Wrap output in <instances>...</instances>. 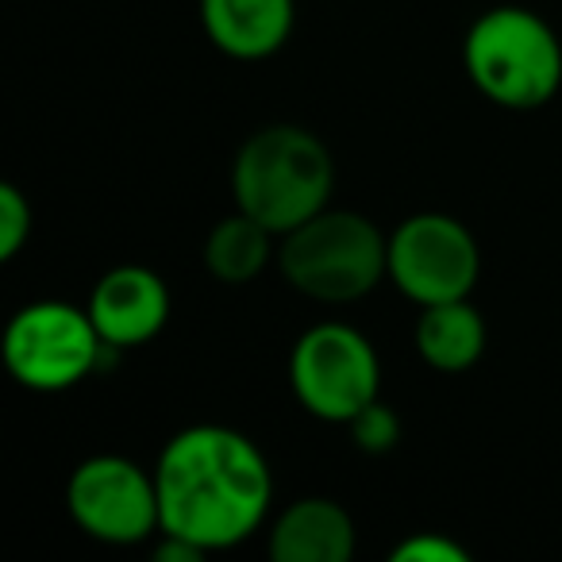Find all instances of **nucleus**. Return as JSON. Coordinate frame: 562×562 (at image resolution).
Wrapping results in <instances>:
<instances>
[{"mask_svg": "<svg viewBox=\"0 0 562 562\" xmlns=\"http://www.w3.org/2000/svg\"><path fill=\"white\" fill-rule=\"evenodd\" d=\"M158 520L166 536L227 551L266 524L273 474L250 436L224 424H193L166 439L155 462Z\"/></svg>", "mask_w": 562, "mask_h": 562, "instance_id": "f257e3e1", "label": "nucleus"}, {"mask_svg": "<svg viewBox=\"0 0 562 562\" xmlns=\"http://www.w3.org/2000/svg\"><path fill=\"white\" fill-rule=\"evenodd\" d=\"M336 162L321 135L297 124H270L239 147L232 162V201L273 235L293 232L328 209Z\"/></svg>", "mask_w": 562, "mask_h": 562, "instance_id": "f03ea898", "label": "nucleus"}, {"mask_svg": "<svg viewBox=\"0 0 562 562\" xmlns=\"http://www.w3.org/2000/svg\"><path fill=\"white\" fill-rule=\"evenodd\" d=\"M462 66L474 89L508 112H531L562 89V43L543 16L501 4L470 24L462 40Z\"/></svg>", "mask_w": 562, "mask_h": 562, "instance_id": "7ed1b4c3", "label": "nucleus"}, {"mask_svg": "<svg viewBox=\"0 0 562 562\" xmlns=\"http://www.w3.org/2000/svg\"><path fill=\"white\" fill-rule=\"evenodd\" d=\"M281 278L321 305H351L390 278V235L351 209H324L278 239Z\"/></svg>", "mask_w": 562, "mask_h": 562, "instance_id": "20e7f679", "label": "nucleus"}, {"mask_svg": "<svg viewBox=\"0 0 562 562\" xmlns=\"http://www.w3.org/2000/svg\"><path fill=\"white\" fill-rule=\"evenodd\" d=\"M112 347L101 339L89 308L66 301H35L24 305L4 328V367L16 385L32 393H63L81 385L101 370V359Z\"/></svg>", "mask_w": 562, "mask_h": 562, "instance_id": "39448f33", "label": "nucleus"}, {"mask_svg": "<svg viewBox=\"0 0 562 562\" xmlns=\"http://www.w3.org/2000/svg\"><path fill=\"white\" fill-rule=\"evenodd\" d=\"M290 385L308 416L324 424H351L382 393V362L359 328L328 321L293 344Z\"/></svg>", "mask_w": 562, "mask_h": 562, "instance_id": "423d86ee", "label": "nucleus"}, {"mask_svg": "<svg viewBox=\"0 0 562 562\" xmlns=\"http://www.w3.org/2000/svg\"><path fill=\"white\" fill-rule=\"evenodd\" d=\"M482 273V250L470 227L447 212H416L390 235V281L413 305L470 297Z\"/></svg>", "mask_w": 562, "mask_h": 562, "instance_id": "0eeeda50", "label": "nucleus"}, {"mask_svg": "<svg viewBox=\"0 0 562 562\" xmlns=\"http://www.w3.org/2000/svg\"><path fill=\"white\" fill-rule=\"evenodd\" d=\"M66 508L89 539L112 547L143 543L162 528L155 474L124 454H93L78 462L66 482Z\"/></svg>", "mask_w": 562, "mask_h": 562, "instance_id": "6e6552de", "label": "nucleus"}, {"mask_svg": "<svg viewBox=\"0 0 562 562\" xmlns=\"http://www.w3.org/2000/svg\"><path fill=\"white\" fill-rule=\"evenodd\" d=\"M89 316H93L101 339L112 351L143 347L170 321V290L147 266H116L89 293Z\"/></svg>", "mask_w": 562, "mask_h": 562, "instance_id": "1a4fd4ad", "label": "nucleus"}, {"mask_svg": "<svg viewBox=\"0 0 562 562\" xmlns=\"http://www.w3.org/2000/svg\"><path fill=\"white\" fill-rule=\"evenodd\" d=\"M297 20L293 0H201V27L227 58L262 63L285 47Z\"/></svg>", "mask_w": 562, "mask_h": 562, "instance_id": "9d476101", "label": "nucleus"}, {"mask_svg": "<svg viewBox=\"0 0 562 562\" xmlns=\"http://www.w3.org/2000/svg\"><path fill=\"white\" fill-rule=\"evenodd\" d=\"M355 554V520L331 497L290 501L270 524L273 562H347Z\"/></svg>", "mask_w": 562, "mask_h": 562, "instance_id": "9b49d317", "label": "nucleus"}, {"mask_svg": "<svg viewBox=\"0 0 562 562\" xmlns=\"http://www.w3.org/2000/svg\"><path fill=\"white\" fill-rule=\"evenodd\" d=\"M416 355L439 374H462L485 351V321L470 297L424 305L416 321Z\"/></svg>", "mask_w": 562, "mask_h": 562, "instance_id": "f8f14e48", "label": "nucleus"}, {"mask_svg": "<svg viewBox=\"0 0 562 562\" xmlns=\"http://www.w3.org/2000/svg\"><path fill=\"white\" fill-rule=\"evenodd\" d=\"M273 239L278 235L262 220L235 209L204 239V270L216 281H224V285H247V281H255L270 266Z\"/></svg>", "mask_w": 562, "mask_h": 562, "instance_id": "ddd939ff", "label": "nucleus"}, {"mask_svg": "<svg viewBox=\"0 0 562 562\" xmlns=\"http://www.w3.org/2000/svg\"><path fill=\"white\" fill-rule=\"evenodd\" d=\"M347 428H351V439H355V447H359V451L385 454V451H393V447H397V439H401V416L393 413L382 397H378V401H370V405L362 408V413L355 416Z\"/></svg>", "mask_w": 562, "mask_h": 562, "instance_id": "4468645a", "label": "nucleus"}, {"mask_svg": "<svg viewBox=\"0 0 562 562\" xmlns=\"http://www.w3.org/2000/svg\"><path fill=\"white\" fill-rule=\"evenodd\" d=\"M27 239H32V204L16 186L4 181L0 186V262H12Z\"/></svg>", "mask_w": 562, "mask_h": 562, "instance_id": "2eb2a0df", "label": "nucleus"}, {"mask_svg": "<svg viewBox=\"0 0 562 562\" xmlns=\"http://www.w3.org/2000/svg\"><path fill=\"white\" fill-rule=\"evenodd\" d=\"M393 562H470V551L451 536L439 531H413L390 551Z\"/></svg>", "mask_w": 562, "mask_h": 562, "instance_id": "dca6fc26", "label": "nucleus"}]
</instances>
